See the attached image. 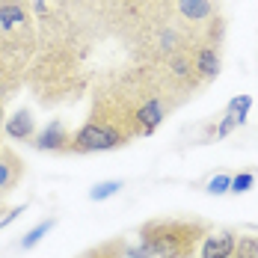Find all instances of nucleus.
Segmentation results:
<instances>
[{
    "mask_svg": "<svg viewBox=\"0 0 258 258\" xmlns=\"http://www.w3.org/2000/svg\"><path fill=\"white\" fill-rule=\"evenodd\" d=\"M128 140L119 131L107 128L95 119H86L69 143V155H95V152H113V149H125Z\"/></svg>",
    "mask_w": 258,
    "mask_h": 258,
    "instance_id": "obj_5",
    "label": "nucleus"
},
{
    "mask_svg": "<svg viewBox=\"0 0 258 258\" xmlns=\"http://www.w3.org/2000/svg\"><path fill=\"white\" fill-rule=\"evenodd\" d=\"M119 190H122V184H119V181H101V184H95V187L89 190V199H92V202H104V199L116 196Z\"/></svg>",
    "mask_w": 258,
    "mask_h": 258,
    "instance_id": "obj_15",
    "label": "nucleus"
},
{
    "mask_svg": "<svg viewBox=\"0 0 258 258\" xmlns=\"http://www.w3.org/2000/svg\"><path fill=\"white\" fill-rule=\"evenodd\" d=\"M30 143H33V149H36V152L69 155V143H72V134H69V128H66L59 119H53V122H48V128L36 131V137H33Z\"/></svg>",
    "mask_w": 258,
    "mask_h": 258,
    "instance_id": "obj_8",
    "label": "nucleus"
},
{
    "mask_svg": "<svg viewBox=\"0 0 258 258\" xmlns=\"http://www.w3.org/2000/svg\"><path fill=\"white\" fill-rule=\"evenodd\" d=\"M237 232H211L205 234V240L199 243V258H232Z\"/></svg>",
    "mask_w": 258,
    "mask_h": 258,
    "instance_id": "obj_9",
    "label": "nucleus"
},
{
    "mask_svg": "<svg viewBox=\"0 0 258 258\" xmlns=\"http://www.w3.org/2000/svg\"><path fill=\"white\" fill-rule=\"evenodd\" d=\"M24 172H27L24 157L9 146H0V211L6 208L9 196L18 190V184L24 181Z\"/></svg>",
    "mask_w": 258,
    "mask_h": 258,
    "instance_id": "obj_6",
    "label": "nucleus"
},
{
    "mask_svg": "<svg viewBox=\"0 0 258 258\" xmlns=\"http://www.w3.org/2000/svg\"><path fill=\"white\" fill-rule=\"evenodd\" d=\"M229 187H232V175H226V172H220V175H214L208 181V193L211 196H223V193H229Z\"/></svg>",
    "mask_w": 258,
    "mask_h": 258,
    "instance_id": "obj_17",
    "label": "nucleus"
},
{
    "mask_svg": "<svg viewBox=\"0 0 258 258\" xmlns=\"http://www.w3.org/2000/svg\"><path fill=\"white\" fill-rule=\"evenodd\" d=\"M249 107H252V98H249V95H237V98H232V101H229L226 113H232L234 119L243 125V122H246V116H249Z\"/></svg>",
    "mask_w": 258,
    "mask_h": 258,
    "instance_id": "obj_14",
    "label": "nucleus"
},
{
    "mask_svg": "<svg viewBox=\"0 0 258 258\" xmlns=\"http://www.w3.org/2000/svg\"><path fill=\"white\" fill-rule=\"evenodd\" d=\"M3 122H6V104L0 101V128H3Z\"/></svg>",
    "mask_w": 258,
    "mask_h": 258,
    "instance_id": "obj_20",
    "label": "nucleus"
},
{
    "mask_svg": "<svg viewBox=\"0 0 258 258\" xmlns=\"http://www.w3.org/2000/svg\"><path fill=\"white\" fill-rule=\"evenodd\" d=\"M39 51V24L33 0H0V66L24 80Z\"/></svg>",
    "mask_w": 258,
    "mask_h": 258,
    "instance_id": "obj_3",
    "label": "nucleus"
},
{
    "mask_svg": "<svg viewBox=\"0 0 258 258\" xmlns=\"http://www.w3.org/2000/svg\"><path fill=\"white\" fill-rule=\"evenodd\" d=\"M24 211H27L24 205L12 208V211H6V217H0V229H6V226H9V223H15V220H18V217H21V214H24Z\"/></svg>",
    "mask_w": 258,
    "mask_h": 258,
    "instance_id": "obj_19",
    "label": "nucleus"
},
{
    "mask_svg": "<svg viewBox=\"0 0 258 258\" xmlns=\"http://www.w3.org/2000/svg\"><path fill=\"white\" fill-rule=\"evenodd\" d=\"M125 249H128V240L125 237H113V240H104L98 246H89L78 258H125Z\"/></svg>",
    "mask_w": 258,
    "mask_h": 258,
    "instance_id": "obj_11",
    "label": "nucleus"
},
{
    "mask_svg": "<svg viewBox=\"0 0 258 258\" xmlns=\"http://www.w3.org/2000/svg\"><path fill=\"white\" fill-rule=\"evenodd\" d=\"M3 134L9 137V140H18V143H30L33 137H36V119H33V113L21 107V110H15L6 122H3Z\"/></svg>",
    "mask_w": 258,
    "mask_h": 258,
    "instance_id": "obj_10",
    "label": "nucleus"
},
{
    "mask_svg": "<svg viewBox=\"0 0 258 258\" xmlns=\"http://www.w3.org/2000/svg\"><path fill=\"white\" fill-rule=\"evenodd\" d=\"M24 83L42 107H56L66 101H78L92 86V72L83 53L56 45H39Z\"/></svg>",
    "mask_w": 258,
    "mask_h": 258,
    "instance_id": "obj_1",
    "label": "nucleus"
},
{
    "mask_svg": "<svg viewBox=\"0 0 258 258\" xmlns=\"http://www.w3.org/2000/svg\"><path fill=\"white\" fill-rule=\"evenodd\" d=\"M232 258H258V232H237Z\"/></svg>",
    "mask_w": 258,
    "mask_h": 258,
    "instance_id": "obj_12",
    "label": "nucleus"
},
{
    "mask_svg": "<svg viewBox=\"0 0 258 258\" xmlns=\"http://www.w3.org/2000/svg\"><path fill=\"white\" fill-rule=\"evenodd\" d=\"M252 184H255V175L252 172H237V175H232L229 193H246V190H252Z\"/></svg>",
    "mask_w": 258,
    "mask_h": 258,
    "instance_id": "obj_18",
    "label": "nucleus"
},
{
    "mask_svg": "<svg viewBox=\"0 0 258 258\" xmlns=\"http://www.w3.org/2000/svg\"><path fill=\"white\" fill-rule=\"evenodd\" d=\"M211 232L199 217H155L140 226V246H128L125 258H193Z\"/></svg>",
    "mask_w": 258,
    "mask_h": 258,
    "instance_id": "obj_2",
    "label": "nucleus"
},
{
    "mask_svg": "<svg viewBox=\"0 0 258 258\" xmlns=\"http://www.w3.org/2000/svg\"><path fill=\"white\" fill-rule=\"evenodd\" d=\"M172 21L190 36V42L226 39V18L220 0H172Z\"/></svg>",
    "mask_w": 258,
    "mask_h": 258,
    "instance_id": "obj_4",
    "label": "nucleus"
},
{
    "mask_svg": "<svg viewBox=\"0 0 258 258\" xmlns=\"http://www.w3.org/2000/svg\"><path fill=\"white\" fill-rule=\"evenodd\" d=\"M53 226H56V220H53V217H51V220H42L39 226H33V229L24 234V240H21V249H33V246H39V240L51 232Z\"/></svg>",
    "mask_w": 258,
    "mask_h": 258,
    "instance_id": "obj_13",
    "label": "nucleus"
},
{
    "mask_svg": "<svg viewBox=\"0 0 258 258\" xmlns=\"http://www.w3.org/2000/svg\"><path fill=\"white\" fill-rule=\"evenodd\" d=\"M234 128H240V122L234 119L232 113H223V119L217 122V128H211V134H214V140H223V137H229Z\"/></svg>",
    "mask_w": 258,
    "mask_h": 258,
    "instance_id": "obj_16",
    "label": "nucleus"
},
{
    "mask_svg": "<svg viewBox=\"0 0 258 258\" xmlns=\"http://www.w3.org/2000/svg\"><path fill=\"white\" fill-rule=\"evenodd\" d=\"M190 53H193V69L202 80V86L214 83L223 69V42H193Z\"/></svg>",
    "mask_w": 258,
    "mask_h": 258,
    "instance_id": "obj_7",
    "label": "nucleus"
}]
</instances>
